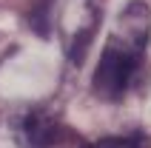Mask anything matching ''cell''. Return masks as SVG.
Returning <instances> with one entry per match:
<instances>
[{"instance_id": "3957f363", "label": "cell", "mask_w": 151, "mask_h": 148, "mask_svg": "<svg viewBox=\"0 0 151 148\" xmlns=\"http://www.w3.org/2000/svg\"><path fill=\"white\" fill-rule=\"evenodd\" d=\"M86 148H148V140L143 134H131V137H106V140H97Z\"/></svg>"}, {"instance_id": "6da1fadb", "label": "cell", "mask_w": 151, "mask_h": 148, "mask_svg": "<svg viewBox=\"0 0 151 148\" xmlns=\"http://www.w3.org/2000/svg\"><path fill=\"white\" fill-rule=\"evenodd\" d=\"M151 40V11L143 0H131L117 14L100 66L94 71V91L103 100H123L134 83L145 46Z\"/></svg>"}, {"instance_id": "7a4b0ae2", "label": "cell", "mask_w": 151, "mask_h": 148, "mask_svg": "<svg viewBox=\"0 0 151 148\" xmlns=\"http://www.w3.org/2000/svg\"><path fill=\"white\" fill-rule=\"evenodd\" d=\"M20 140L26 148H51L57 140V123L49 111L34 108L20 120Z\"/></svg>"}]
</instances>
